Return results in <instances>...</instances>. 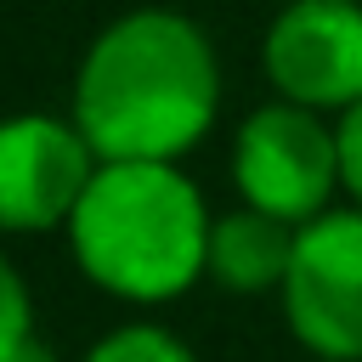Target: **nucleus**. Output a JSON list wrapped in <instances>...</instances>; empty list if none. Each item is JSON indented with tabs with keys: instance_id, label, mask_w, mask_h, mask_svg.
<instances>
[{
	"instance_id": "f257e3e1",
	"label": "nucleus",
	"mask_w": 362,
	"mask_h": 362,
	"mask_svg": "<svg viewBox=\"0 0 362 362\" xmlns=\"http://www.w3.org/2000/svg\"><path fill=\"white\" fill-rule=\"evenodd\" d=\"M221 102L209 40L175 11H130L96 34L74 85V124L96 158H175Z\"/></svg>"
},
{
	"instance_id": "9b49d317",
	"label": "nucleus",
	"mask_w": 362,
	"mask_h": 362,
	"mask_svg": "<svg viewBox=\"0 0 362 362\" xmlns=\"http://www.w3.org/2000/svg\"><path fill=\"white\" fill-rule=\"evenodd\" d=\"M11 362H51V351H45V345H40L34 334H28V339H23V351H17Z\"/></svg>"
},
{
	"instance_id": "f03ea898",
	"label": "nucleus",
	"mask_w": 362,
	"mask_h": 362,
	"mask_svg": "<svg viewBox=\"0 0 362 362\" xmlns=\"http://www.w3.org/2000/svg\"><path fill=\"white\" fill-rule=\"evenodd\" d=\"M74 260L124 300H170L209 272V215L170 158H102L68 215Z\"/></svg>"
},
{
	"instance_id": "1a4fd4ad",
	"label": "nucleus",
	"mask_w": 362,
	"mask_h": 362,
	"mask_svg": "<svg viewBox=\"0 0 362 362\" xmlns=\"http://www.w3.org/2000/svg\"><path fill=\"white\" fill-rule=\"evenodd\" d=\"M28 339V288L0 255V362H11Z\"/></svg>"
},
{
	"instance_id": "9d476101",
	"label": "nucleus",
	"mask_w": 362,
	"mask_h": 362,
	"mask_svg": "<svg viewBox=\"0 0 362 362\" xmlns=\"http://www.w3.org/2000/svg\"><path fill=\"white\" fill-rule=\"evenodd\" d=\"M339 181L362 204V96L345 107V124H339Z\"/></svg>"
},
{
	"instance_id": "20e7f679",
	"label": "nucleus",
	"mask_w": 362,
	"mask_h": 362,
	"mask_svg": "<svg viewBox=\"0 0 362 362\" xmlns=\"http://www.w3.org/2000/svg\"><path fill=\"white\" fill-rule=\"evenodd\" d=\"M232 175L255 209L300 226V221L322 215V204L339 181V130H322L305 102L260 107L238 130Z\"/></svg>"
},
{
	"instance_id": "423d86ee",
	"label": "nucleus",
	"mask_w": 362,
	"mask_h": 362,
	"mask_svg": "<svg viewBox=\"0 0 362 362\" xmlns=\"http://www.w3.org/2000/svg\"><path fill=\"white\" fill-rule=\"evenodd\" d=\"M96 147L79 124L17 113L0 124V226L6 232H40L74 215L79 192L90 187Z\"/></svg>"
},
{
	"instance_id": "39448f33",
	"label": "nucleus",
	"mask_w": 362,
	"mask_h": 362,
	"mask_svg": "<svg viewBox=\"0 0 362 362\" xmlns=\"http://www.w3.org/2000/svg\"><path fill=\"white\" fill-rule=\"evenodd\" d=\"M266 74L288 102L351 107L362 96V6L288 0L266 28Z\"/></svg>"
},
{
	"instance_id": "0eeeda50",
	"label": "nucleus",
	"mask_w": 362,
	"mask_h": 362,
	"mask_svg": "<svg viewBox=\"0 0 362 362\" xmlns=\"http://www.w3.org/2000/svg\"><path fill=\"white\" fill-rule=\"evenodd\" d=\"M294 221L283 215H266V209H238V215H221L209 221V272L215 283L238 288V294H255V288H283L288 277V260H294Z\"/></svg>"
},
{
	"instance_id": "6e6552de",
	"label": "nucleus",
	"mask_w": 362,
	"mask_h": 362,
	"mask_svg": "<svg viewBox=\"0 0 362 362\" xmlns=\"http://www.w3.org/2000/svg\"><path fill=\"white\" fill-rule=\"evenodd\" d=\"M85 362H192V351H187L175 334H164V328H153V322H136V328L107 334Z\"/></svg>"
},
{
	"instance_id": "7ed1b4c3",
	"label": "nucleus",
	"mask_w": 362,
	"mask_h": 362,
	"mask_svg": "<svg viewBox=\"0 0 362 362\" xmlns=\"http://www.w3.org/2000/svg\"><path fill=\"white\" fill-rule=\"evenodd\" d=\"M288 328L328 362H362V215L334 209L300 221L283 277Z\"/></svg>"
}]
</instances>
